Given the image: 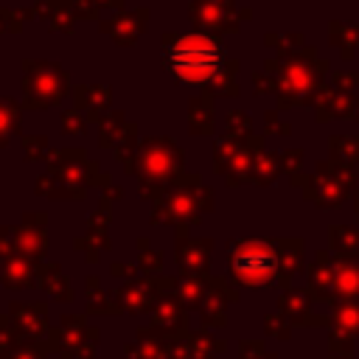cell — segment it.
I'll return each instance as SVG.
<instances>
[{
	"instance_id": "obj_1",
	"label": "cell",
	"mask_w": 359,
	"mask_h": 359,
	"mask_svg": "<svg viewBox=\"0 0 359 359\" xmlns=\"http://www.w3.org/2000/svg\"><path fill=\"white\" fill-rule=\"evenodd\" d=\"M168 67L177 79L188 81V84H202L208 79H213L222 67V48L199 34L182 36L171 45L168 50Z\"/></svg>"
},
{
	"instance_id": "obj_2",
	"label": "cell",
	"mask_w": 359,
	"mask_h": 359,
	"mask_svg": "<svg viewBox=\"0 0 359 359\" xmlns=\"http://www.w3.org/2000/svg\"><path fill=\"white\" fill-rule=\"evenodd\" d=\"M230 269L244 286H266L280 269V255L269 241H241L230 255Z\"/></svg>"
}]
</instances>
